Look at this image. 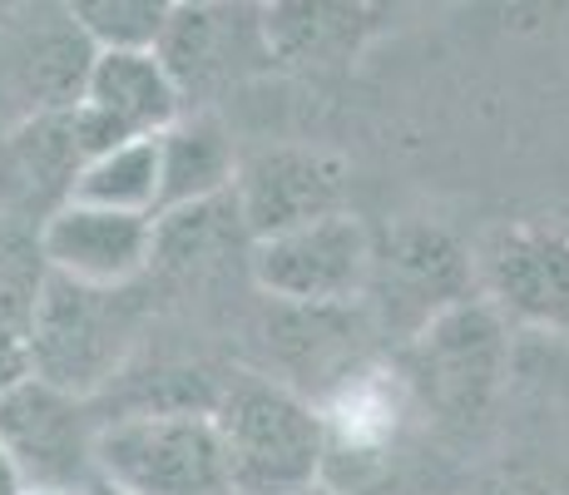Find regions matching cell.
Instances as JSON below:
<instances>
[{
    "label": "cell",
    "instance_id": "cell-2",
    "mask_svg": "<svg viewBox=\"0 0 569 495\" xmlns=\"http://www.w3.org/2000/svg\"><path fill=\"white\" fill-rule=\"evenodd\" d=\"M144 307L129 288H90L46 273L30 327V377L54 382L74 396H94L139 343Z\"/></svg>",
    "mask_w": 569,
    "mask_h": 495
},
{
    "label": "cell",
    "instance_id": "cell-14",
    "mask_svg": "<svg viewBox=\"0 0 569 495\" xmlns=\"http://www.w3.org/2000/svg\"><path fill=\"white\" fill-rule=\"evenodd\" d=\"M490 283L525 317H565L569 244L545 234H500L490 248Z\"/></svg>",
    "mask_w": 569,
    "mask_h": 495
},
{
    "label": "cell",
    "instance_id": "cell-24",
    "mask_svg": "<svg viewBox=\"0 0 569 495\" xmlns=\"http://www.w3.org/2000/svg\"><path fill=\"white\" fill-rule=\"evenodd\" d=\"M302 495H347V491H337L332 481H322V486H312V491H302Z\"/></svg>",
    "mask_w": 569,
    "mask_h": 495
},
{
    "label": "cell",
    "instance_id": "cell-11",
    "mask_svg": "<svg viewBox=\"0 0 569 495\" xmlns=\"http://www.w3.org/2000/svg\"><path fill=\"white\" fill-rule=\"evenodd\" d=\"M262 26L278 70H347L377 36L367 0H262Z\"/></svg>",
    "mask_w": 569,
    "mask_h": 495
},
{
    "label": "cell",
    "instance_id": "cell-8",
    "mask_svg": "<svg viewBox=\"0 0 569 495\" xmlns=\"http://www.w3.org/2000/svg\"><path fill=\"white\" fill-rule=\"evenodd\" d=\"M36 244L46 268L60 278L90 288H134L159 263V218L70 198L40 224Z\"/></svg>",
    "mask_w": 569,
    "mask_h": 495
},
{
    "label": "cell",
    "instance_id": "cell-21",
    "mask_svg": "<svg viewBox=\"0 0 569 495\" xmlns=\"http://www.w3.org/2000/svg\"><path fill=\"white\" fill-rule=\"evenodd\" d=\"M431 6H441V0H367V10H371V20H377V30L391 26V20L421 16V10H431Z\"/></svg>",
    "mask_w": 569,
    "mask_h": 495
},
{
    "label": "cell",
    "instance_id": "cell-1",
    "mask_svg": "<svg viewBox=\"0 0 569 495\" xmlns=\"http://www.w3.org/2000/svg\"><path fill=\"white\" fill-rule=\"evenodd\" d=\"M213 426L233 495H302L327 476V416L282 382L238 377L218 392Z\"/></svg>",
    "mask_w": 569,
    "mask_h": 495
},
{
    "label": "cell",
    "instance_id": "cell-6",
    "mask_svg": "<svg viewBox=\"0 0 569 495\" xmlns=\"http://www.w3.org/2000/svg\"><path fill=\"white\" fill-rule=\"evenodd\" d=\"M407 362L411 382L426 392L431 406H441L446 416H466V422L480 416L490 406V396L500 392V377H506L510 362L500 307L470 303V297L441 307L411 337Z\"/></svg>",
    "mask_w": 569,
    "mask_h": 495
},
{
    "label": "cell",
    "instance_id": "cell-12",
    "mask_svg": "<svg viewBox=\"0 0 569 495\" xmlns=\"http://www.w3.org/2000/svg\"><path fill=\"white\" fill-rule=\"evenodd\" d=\"M80 105L104 115L124 139L163 135L169 125H179L189 115L159 50H94Z\"/></svg>",
    "mask_w": 569,
    "mask_h": 495
},
{
    "label": "cell",
    "instance_id": "cell-3",
    "mask_svg": "<svg viewBox=\"0 0 569 495\" xmlns=\"http://www.w3.org/2000/svg\"><path fill=\"white\" fill-rule=\"evenodd\" d=\"M100 476L134 495H233L213 412H124L100 426Z\"/></svg>",
    "mask_w": 569,
    "mask_h": 495
},
{
    "label": "cell",
    "instance_id": "cell-20",
    "mask_svg": "<svg viewBox=\"0 0 569 495\" xmlns=\"http://www.w3.org/2000/svg\"><path fill=\"white\" fill-rule=\"evenodd\" d=\"M470 495H555L550 481L530 476V471H496V476H486Z\"/></svg>",
    "mask_w": 569,
    "mask_h": 495
},
{
    "label": "cell",
    "instance_id": "cell-26",
    "mask_svg": "<svg viewBox=\"0 0 569 495\" xmlns=\"http://www.w3.org/2000/svg\"><path fill=\"white\" fill-rule=\"evenodd\" d=\"M0 20H10V0H0Z\"/></svg>",
    "mask_w": 569,
    "mask_h": 495
},
{
    "label": "cell",
    "instance_id": "cell-18",
    "mask_svg": "<svg viewBox=\"0 0 569 495\" xmlns=\"http://www.w3.org/2000/svg\"><path fill=\"white\" fill-rule=\"evenodd\" d=\"M391 268H397V278L407 283L421 303H431V317L441 313V307L461 303L466 258H461V248L446 234H436V228H407V234H397V244H391Z\"/></svg>",
    "mask_w": 569,
    "mask_h": 495
},
{
    "label": "cell",
    "instance_id": "cell-13",
    "mask_svg": "<svg viewBox=\"0 0 569 495\" xmlns=\"http://www.w3.org/2000/svg\"><path fill=\"white\" fill-rule=\"evenodd\" d=\"M238 164L243 159H238L233 139L213 115H183L179 125H169L159 135V169H163L159 214L233 194Z\"/></svg>",
    "mask_w": 569,
    "mask_h": 495
},
{
    "label": "cell",
    "instance_id": "cell-15",
    "mask_svg": "<svg viewBox=\"0 0 569 495\" xmlns=\"http://www.w3.org/2000/svg\"><path fill=\"white\" fill-rule=\"evenodd\" d=\"M46 273L50 268L40 258V244H20L16 234H0V392L30 377V327H36Z\"/></svg>",
    "mask_w": 569,
    "mask_h": 495
},
{
    "label": "cell",
    "instance_id": "cell-9",
    "mask_svg": "<svg viewBox=\"0 0 569 495\" xmlns=\"http://www.w3.org/2000/svg\"><path fill=\"white\" fill-rule=\"evenodd\" d=\"M342 189H347V169L337 154L278 145L243 154L233 198L238 214H243L248 244H262V238L292 234V228L317 224L327 214H342Z\"/></svg>",
    "mask_w": 569,
    "mask_h": 495
},
{
    "label": "cell",
    "instance_id": "cell-19",
    "mask_svg": "<svg viewBox=\"0 0 569 495\" xmlns=\"http://www.w3.org/2000/svg\"><path fill=\"white\" fill-rule=\"evenodd\" d=\"M233 234L248 238L233 194L208 198V204H189V208H169V214H159V258H173V263L213 258Z\"/></svg>",
    "mask_w": 569,
    "mask_h": 495
},
{
    "label": "cell",
    "instance_id": "cell-22",
    "mask_svg": "<svg viewBox=\"0 0 569 495\" xmlns=\"http://www.w3.org/2000/svg\"><path fill=\"white\" fill-rule=\"evenodd\" d=\"M0 495H30V481L20 471V461L10 456V446L0 442Z\"/></svg>",
    "mask_w": 569,
    "mask_h": 495
},
{
    "label": "cell",
    "instance_id": "cell-16",
    "mask_svg": "<svg viewBox=\"0 0 569 495\" xmlns=\"http://www.w3.org/2000/svg\"><path fill=\"white\" fill-rule=\"evenodd\" d=\"M159 194H163V169H159V135L149 139H124V145L104 149L90 159L74 179L80 204L119 208V214H154L159 218Z\"/></svg>",
    "mask_w": 569,
    "mask_h": 495
},
{
    "label": "cell",
    "instance_id": "cell-25",
    "mask_svg": "<svg viewBox=\"0 0 569 495\" xmlns=\"http://www.w3.org/2000/svg\"><path fill=\"white\" fill-rule=\"evenodd\" d=\"M30 495H84V491H30Z\"/></svg>",
    "mask_w": 569,
    "mask_h": 495
},
{
    "label": "cell",
    "instance_id": "cell-4",
    "mask_svg": "<svg viewBox=\"0 0 569 495\" xmlns=\"http://www.w3.org/2000/svg\"><path fill=\"white\" fill-rule=\"evenodd\" d=\"M371 268H377L371 234L352 214H327L292 234L248 244V273L258 293L282 307H312V313L347 307L367 293Z\"/></svg>",
    "mask_w": 569,
    "mask_h": 495
},
{
    "label": "cell",
    "instance_id": "cell-7",
    "mask_svg": "<svg viewBox=\"0 0 569 495\" xmlns=\"http://www.w3.org/2000/svg\"><path fill=\"white\" fill-rule=\"evenodd\" d=\"M0 442L20 461L30 491H84L100 471V426L90 422V396L40 377H20L0 392Z\"/></svg>",
    "mask_w": 569,
    "mask_h": 495
},
{
    "label": "cell",
    "instance_id": "cell-23",
    "mask_svg": "<svg viewBox=\"0 0 569 495\" xmlns=\"http://www.w3.org/2000/svg\"><path fill=\"white\" fill-rule=\"evenodd\" d=\"M84 495H134V491L119 486V481H109V476H100V471H94V481L84 486Z\"/></svg>",
    "mask_w": 569,
    "mask_h": 495
},
{
    "label": "cell",
    "instance_id": "cell-17",
    "mask_svg": "<svg viewBox=\"0 0 569 495\" xmlns=\"http://www.w3.org/2000/svg\"><path fill=\"white\" fill-rule=\"evenodd\" d=\"M94 50H154L179 0H60Z\"/></svg>",
    "mask_w": 569,
    "mask_h": 495
},
{
    "label": "cell",
    "instance_id": "cell-10",
    "mask_svg": "<svg viewBox=\"0 0 569 495\" xmlns=\"http://www.w3.org/2000/svg\"><path fill=\"white\" fill-rule=\"evenodd\" d=\"M84 145L74 135L70 109H46V115H26L6 139H0V204L36 208L40 224L74 198V179L84 169Z\"/></svg>",
    "mask_w": 569,
    "mask_h": 495
},
{
    "label": "cell",
    "instance_id": "cell-5",
    "mask_svg": "<svg viewBox=\"0 0 569 495\" xmlns=\"http://www.w3.org/2000/svg\"><path fill=\"white\" fill-rule=\"evenodd\" d=\"M183 105H213L218 95L278 70L262 26V0H179L159 40Z\"/></svg>",
    "mask_w": 569,
    "mask_h": 495
}]
</instances>
